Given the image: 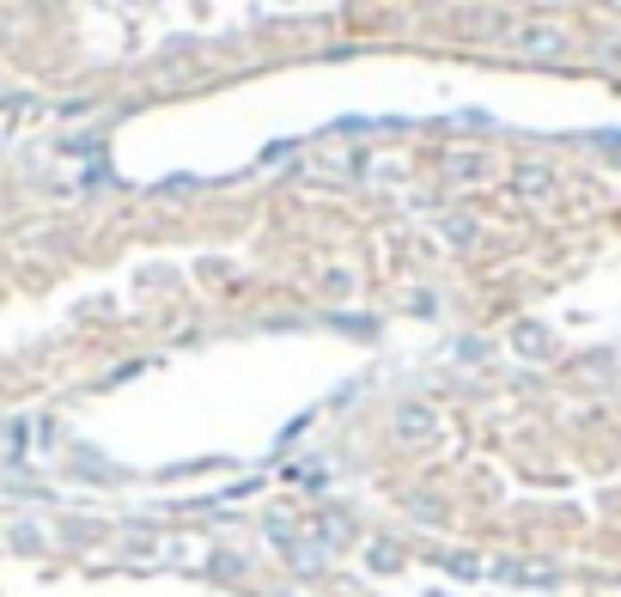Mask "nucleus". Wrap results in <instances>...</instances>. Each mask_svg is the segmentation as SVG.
Returning a JSON list of instances; mask_svg holds the SVG:
<instances>
[{
    "label": "nucleus",
    "mask_w": 621,
    "mask_h": 597,
    "mask_svg": "<svg viewBox=\"0 0 621 597\" xmlns=\"http://www.w3.org/2000/svg\"><path fill=\"white\" fill-rule=\"evenodd\" d=\"M518 49H524V55H560V49H567V37L554 31V25H542V31H524V37H518Z\"/></svg>",
    "instance_id": "obj_1"
}]
</instances>
